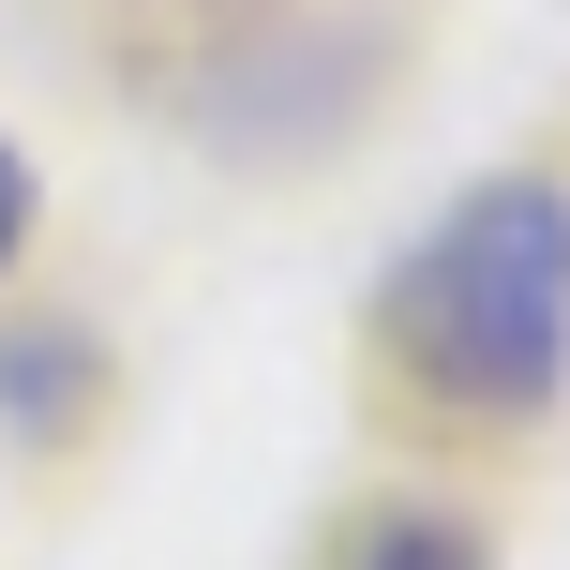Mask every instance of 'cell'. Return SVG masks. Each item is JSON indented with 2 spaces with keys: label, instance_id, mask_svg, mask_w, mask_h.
I'll return each mask as SVG.
<instances>
[{
  "label": "cell",
  "instance_id": "obj_3",
  "mask_svg": "<svg viewBox=\"0 0 570 570\" xmlns=\"http://www.w3.org/2000/svg\"><path fill=\"white\" fill-rule=\"evenodd\" d=\"M16 240H30V150L0 136V256H16Z\"/></svg>",
  "mask_w": 570,
  "mask_h": 570
},
{
  "label": "cell",
  "instance_id": "obj_2",
  "mask_svg": "<svg viewBox=\"0 0 570 570\" xmlns=\"http://www.w3.org/2000/svg\"><path fill=\"white\" fill-rule=\"evenodd\" d=\"M345 570H481V541H465V525H435V511H391V525H361V541H345Z\"/></svg>",
  "mask_w": 570,
  "mask_h": 570
},
{
  "label": "cell",
  "instance_id": "obj_1",
  "mask_svg": "<svg viewBox=\"0 0 570 570\" xmlns=\"http://www.w3.org/2000/svg\"><path fill=\"white\" fill-rule=\"evenodd\" d=\"M391 361L421 375L435 405H481V421H525L570 375V196L556 180H481L451 196L391 271Z\"/></svg>",
  "mask_w": 570,
  "mask_h": 570
}]
</instances>
